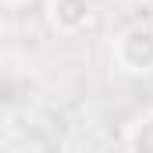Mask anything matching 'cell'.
Returning <instances> with one entry per match:
<instances>
[{
  "instance_id": "6da1fadb",
  "label": "cell",
  "mask_w": 153,
  "mask_h": 153,
  "mask_svg": "<svg viewBox=\"0 0 153 153\" xmlns=\"http://www.w3.org/2000/svg\"><path fill=\"white\" fill-rule=\"evenodd\" d=\"M111 61L128 75L153 71V25L139 22V25H128L125 32H117L114 46H111Z\"/></svg>"
},
{
  "instance_id": "7a4b0ae2",
  "label": "cell",
  "mask_w": 153,
  "mask_h": 153,
  "mask_svg": "<svg viewBox=\"0 0 153 153\" xmlns=\"http://www.w3.org/2000/svg\"><path fill=\"white\" fill-rule=\"evenodd\" d=\"M50 25L61 32V36H75L89 25L93 18V4L89 0H50V11H46Z\"/></svg>"
},
{
  "instance_id": "3957f363",
  "label": "cell",
  "mask_w": 153,
  "mask_h": 153,
  "mask_svg": "<svg viewBox=\"0 0 153 153\" xmlns=\"http://www.w3.org/2000/svg\"><path fill=\"white\" fill-rule=\"evenodd\" d=\"M128 153H153V111L143 114L128 132Z\"/></svg>"
},
{
  "instance_id": "277c9868",
  "label": "cell",
  "mask_w": 153,
  "mask_h": 153,
  "mask_svg": "<svg viewBox=\"0 0 153 153\" xmlns=\"http://www.w3.org/2000/svg\"><path fill=\"white\" fill-rule=\"evenodd\" d=\"M143 11H146V18H150V25H153V0H143Z\"/></svg>"
}]
</instances>
